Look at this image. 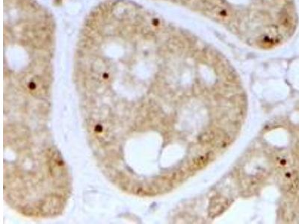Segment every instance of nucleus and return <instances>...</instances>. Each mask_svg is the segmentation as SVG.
<instances>
[{
  "label": "nucleus",
  "instance_id": "2",
  "mask_svg": "<svg viewBox=\"0 0 299 224\" xmlns=\"http://www.w3.org/2000/svg\"><path fill=\"white\" fill-rule=\"evenodd\" d=\"M203 8L207 15L221 24H228L233 21V11L218 0H204Z\"/></svg>",
  "mask_w": 299,
  "mask_h": 224
},
{
  "label": "nucleus",
  "instance_id": "1",
  "mask_svg": "<svg viewBox=\"0 0 299 224\" xmlns=\"http://www.w3.org/2000/svg\"><path fill=\"white\" fill-rule=\"evenodd\" d=\"M5 77L31 90L49 83L55 46V19L37 0H3Z\"/></svg>",
  "mask_w": 299,
  "mask_h": 224
}]
</instances>
